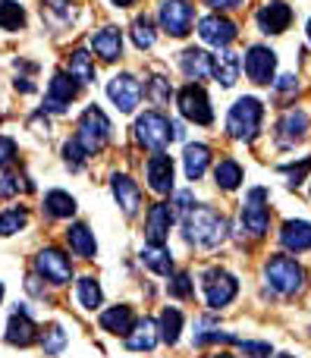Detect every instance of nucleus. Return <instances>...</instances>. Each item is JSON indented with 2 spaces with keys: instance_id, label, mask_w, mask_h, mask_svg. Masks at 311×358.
<instances>
[{
  "instance_id": "obj_12",
  "label": "nucleus",
  "mask_w": 311,
  "mask_h": 358,
  "mask_svg": "<svg viewBox=\"0 0 311 358\" xmlns=\"http://www.w3.org/2000/svg\"><path fill=\"white\" fill-rule=\"evenodd\" d=\"M79 94V82L73 79L69 73H57L48 85V94H44V110L48 113H66L69 104Z\"/></svg>"
},
{
  "instance_id": "obj_17",
  "label": "nucleus",
  "mask_w": 311,
  "mask_h": 358,
  "mask_svg": "<svg viewBox=\"0 0 311 358\" xmlns=\"http://www.w3.org/2000/svg\"><path fill=\"white\" fill-rule=\"evenodd\" d=\"M198 35L205 38L208 44H214V48H226L239 31H236V22H233V19L217 16V13H214V16H205L198 22Z\"/></svg>"
},
{
  "instance_id": "obj_22",
  "label": "nucleus",
  "mask_w": 311,
  "mask_h": 358,
  "mask_svg": "<svg viewBox=\"0 0 311 358\" xmlns=\"http://www.w3.org/2000/svg\"><path fill=\"white\" fill-rule=\"evenodd\" d=\"M180 69L189 76V79H208L214 69V57L201 48H186L180 54Z\"/></svg>"
},
{
  "instance_id": "obj_38",
  "label": "nucleus",
  "mask_w": 311,
  "mask_h": 358,
  "mask_svg": "<svg viewBox=\"0 0 311 358\" xmlns=\"http://www.w3.org/2000/svg\"><path fill=\"white\" fill-rule=\"evenodd\" d=\"M25 25V10L22 3H16V0H0V29L6 31H16Z\"/></svg>"
},
{
  "instance_id": "obj_28",
  "label": "nucleus",
  "mask_w": 311,
  "mask_h": 358,
  "mask_svg": "<svg viewBox=\"0 0 311 358\" xmlns=\"http://www.w3.org/2000/svg\"><path fill=\"white\" fill-rule=\"evenodd\" d=\"M208 164H211V148H208V145H201V142L186 145V151H182V167H186V176L192 179V182L205 176Z\"/></svg>"
},
{
  "instance_id": "obj_20",
  "label": "nucleus",
  "mask_w": 311,
  "mask_h": 358,
  "mask_svg": "<svg viewBox=\"0 0 311 358\" xmlns=\"http://www.w3.org/2000/svg\"><path fill=\"white\" fill-rule=\"evenodd\" d=\"M110 189H113V198L120 201V208L129 217H136L138 208H142V189L136 185V179H129L126 173H117L110 179Z\"/></svg>"
},
{
  "instance_id": "obj_10",
  "label": "nucleus",
  "mask_w": 311,
  "mask_h": 358,
  "mask_svg": "<svg viewBox=\"0 0 311 358\" xmlns=\"http://www.w3.org/2000/svg\"><path fill=\"white\" fill-rule=\"evenodd\" d=\"M35 271L38 277H44L48 283L54 286H63L69 283V277H73V264H69V255L60 252V248H41V252L35 255Z\"/></svg>"
},
{
  "instance_id": "obj_47",
  "label": "nucleus",
  "mask_w": 311,
  "mask_h": 358,
  "mask_svg": "<svg viewBox=\"0 0 311 358\" xmlns=\"http://www.w3.org/2000/svg\"><path fill=\"white\" fill-rule=\"evenodd\" d=\"M277 92H280V94H293V92H299V82H296V76H283L280 85H277Z\"/></svg>"
},
{
  "instance_id": "obj_33",
  "label": "nucleus",
  "mask_w": 311,
  "mask_h": 358,
  "mask_svg": "<svg viewBox=\"0 0 311 358\" xmlns=\"http://www.w3.org/2000/svg\"><path fill=\"white\" fill-rule=\"evenodd\" d=\"M180 330H182V311L180 308H164L161 321H157V336H161L167 346L180 343Z\"/></svg>"
},
{
  "instance_id": "obj_36",
  "label": "nucleus",
  "mask_w": 311,
  "mask_h": 358,
  "mask_svg": "<svg viewBox=\"0 0 311 358\" xmlns=\"http://www.w3.org/2000/svg\"><path fill=\"white\" fill-rule=\"evenodd\" d=\"M38 340H41L44 355H60L63 349H66L69 336H66V330H63L60 324H50V327L44 330V334H38Z\"/></svg>"
},
{
  "instance_id": "obj_15",
  "label": "nucleus",
  "mask_w": 311,
  "mask_h": 358,
  "mask_svg": "<svg viewBox=\"0 0 311 358\" xmlns=\"http://www.w3.org/2000/svg\"><path fill=\"white\" fill-rule=\"evenodd\" d=\"M3 340L10 343V346H19V349L31 346V343L38 340V327H35V321H31V315H29L25 308H16V311L10 315Z\"/></svg>"
},
{
  "instance_id": "obj_3",
  "label": "nucleus",
  "mask_w": 311,
  "mask_h": 358,
  "mask_svg": "<svg viewBox=\"0 0 311 358\" xmlns=\"http://www.w3.org/2000/svg\"><path fill=\"white\" fill-rule=\"evenodd\" d=\"M264 277H268V283L274 286L280 296H296V292H302V286H305V271H302V264L293 261L289 255H274V258L268 261V267H264Z\"/></svg>"
},
{
  "instance_id": "obj_16",
  "label": "nucleus",
  "mask_w": 311,
  "mask_h": 358,
  "mask_svg": "<svg viewBox=\"0 0 311 358\" xmlns=\"http://www.w3.org/2000/svg\"><path fill=\"white\" fill-rule=\"evenodd\" d=\"M145 173H148L151 192H157V195H170V192H173V157L170 155H164V151L151 155Z\"/></svg>"
},
{
  "instance_id": "obj_49",
  "label": "nucleus",
  "mask_w": 311,
  "mask_h": 358,
  "mask_svg": "<svg viewBox=\"0 0 311 358\" xmlns=\"http://www.w3.org/2000/svg\"><path fill=\"white\" fill-rule=\"evenodd\" d=\"M176 208L189 210V208H192V195H189V192H180V195H176Z\"/></svg>"
},
{
  "instance_id": "obj_42",
  "label": "nucleus",
  "mask_w": 311,
  "mask_h": 358,
  "mask_svg": "<svg viewBox=\"0 0 311 358\" xmlns=\"http://www.w3.org/2000/svg\"><path fill=\"white\" fill-rule=\"evenodd\" d=\"M63 161H66L69 170H82V167H85L88 155H85V148L79 145V138H69V142L63 145Z\"/></svg>"
},
{
  "instance_id": "obj_6",
  "label": "nucleus",
  "mask_w": 311,
  "mask_h": 358,
  "mask_svg": "<svg viewBox=\"0 0 311 358\" xmlns=\"http://www.w3.org/2000/svg\"><path fill=\"white\" fill-rule=\"evenodd\" d=\"M176 107H180L182 117L195 126H211L214 123L211 98H208V92L198 85V82H189V85L180 88V94H176Z\"/></svg>"
},
{
  "instance_id": "obj_37",
  "label": "nucleus",
  "mask_w": 311,
  "mask_h": 358,
  "mask_svg": "<svg viewBox=\"0 0 311 358\" xmlns=\"http://www.w3.org/2000/svg\"><path fill=\"white\" fill-rule=\"evenodd\" d=\"M19 189H31L29 176L16 173V170H3V167H0V201H6V198H16Z\"/></svg>"
},
{
  "instance_id": "obj_8",
  "label": "nucleus",
  "mask_w": 311,
  "mask_h": 358,
  "mask_svg": "<svg viewBox=\"0 0 311 358\" xmlns=\"http://www.w3.org/2000/svg\"><path fill=\"white\" fill-rule=\"evenodd\" d=\"M201 289H205V299L211 308H226V305L236 299L239 283L233 273L220 271V267H211V271H205V277H201Z\"/></svg>"
},
{
  "instance_id": "obj_29",
  "label": "nucleus",
  "mask_w": 311,
  "mask_h": 358,
  "mask_svg": "<svg viewBox=\"0 0 311 358\" xmlns=\"http://www.w3.org/2000/svg\"><path fill=\"white\" fill-rule=\"evenodd\" d=\"M44 214H48L50 220H66V217L75 214V198L63 189H50L48 195H44Z\"/></svg>"
},
{
  "instance_id": "obj_46",
  "label": "nucleus",
  "mask_w": 311,
  "mask_h": 358,
  "mask_svg": "<svg viewBox=\"0 0 311 358\" xmlns=\"http://www.w3.org/2000/svg\"><path fill=\"white\" fill-rule=\"evenodd\" d=\"M239 346H243L245 352H252L255 358H264V355H270V346H268V343H239Z\"/></svg>"
},
{
  "instance_id": "obj_4",
  "label": "nucleus",
  "mask_w": 311,
  "mask_h": 358,
  "mask_svg": "<svg viewBox=\"0 0 311 358\" xmlns=\"http://www.w3.org/2000/svg\"><path fill=\"white\" fill-rule=\"evenodd\" d=\"M136 138L142 148L157 155V151H164L173 142V123H170L161 110H145L142 117L136 120Z\"/></svg>"
},
{
  "instance_id": "obj_31",
  "label": "nucleus",
  "mask_w": 311,
  "mask_h": 358,
  "mask_svg": "<svg viewBox=\"0 0 311 358\" xmlns=\"http://www.w3.org/2000/svg\"><path fill=\"white\" fill-rule=\"evenodd\" d=\"M75 10L69 0H44L41 3V19L50 25V29H66L73 22Z\"/></svg>"
},
{
  "instance_id": "obj_23",
  "label": "nucleus",
  "mask_w": 311,
  "mask_h": 358,
  "mask_svg": "<svg viewBox=\"0 0 311 358\" xmlns=\"http://www.w3.org/2000/svg\"><path fill=\"white\" fill-rule=\"evenodd\" d=\"M66 245L73 248V255H79V258H85V261H92L94 255H98L94 233L85 227V223H73V227L66 229Z\"/></svg>"
},
{
  "instance_id": "obj_52",
  "label": "nucleus",
  "mask_w": 311,
  "mask_h": 358,
  "mask_svg": "<svg viewBox=\"0 0 311 358\" xmlns=\"http://www.w3.org/2000/svg\"><path fill=\"white\" fill-rule=\"evenodd\" d=\"M308 41H311V19H308Z\"/></svg>"
},
{
  "instance_id": "obj_7",
  "label": "nucleus",
  "mask_w": 311,
  "mask_h": 358,
  "mask_svg": "<svg viewBox=\"0 0 311 358\" xmlns=\"http://www.w3.org/2000/svg\"><path fill=\"white\" fill-rule=\"evenodd\" d=\"M192 3L189 0H161L157 6V22L170 38H186L192 31Z\"/></svg>"
},
{
  "instance_id": "obj_48",
  "label": "nucleus",
  "mask_w": 311,
  "mask_h": 358,
  "mask_svg": "<svg viewBox=\"0 0 311 358\" xmlns=\"http://www.w3.org/2000/svg\"><path fill=\"white\" fill-rule=\"evenodd\" d=\"M208 3H211L214 10H236L243 0H208Z\"/></svg>"
},
{
  "instance_id": "obj_18",
  "label": "nucleus",
  "mask_w": 311,
  "mask_h": 358,
  "mask_svg": "<svg viewBox=\"0 0 311 358\" xmlns=\"http://www.w3.org/2000/svg\"><path fill=\"white\" fill-rule=\"evenodd\" d=\"M92 48L104 63L120 60L123 57V31L117 25H104V29H98L92 35Z\"/></svg>"
},
{
  "instance_id": "obj_34",
  "label": "nucleus",
  "mask_w": 311,
  "mask_h": 358,
  "mask_svg": "<svg viewBox=\"0 0 311 358\" xmlns=\"http://www.w3.org/2000/svg\"><path fill=\"white\" fill-rule=\"evenodd\" d=\"M214 179H217V185L224 192H233V189H239V182H243V167H239L236 161H230V157H224V161L214 167Z\"/></svg>"
},
{
  "instance_id": "obj_32",
  "label": "nucleus",
  "mask_w": 311,
  "mask_h": 358,
  "mask_svg": "<svg viewBox=\"0 0 311 358\" xmlns=\"http://www.w3.org/2000/svg\"><path fill=\"white\" fill-rule=\"evenodd\" d=\"M66 69H69V76H73L79 85H85V82H94V60H92V54H88L85 48H75L73 54H69Z\"/></svg>"
},
{
  "instance_id": "obj_30",
  "label": "nucleus",
  "mask_w": 311,
  "mask_h": 358,
  "mask_svg": "<svg viewBox=\"0 0 311 358\" xmlns=\"http://www.w3.org/2000/svg\"><path fill=\"white\" fill-rule=\"evenodd\" d=\"M280 138L283 142H302L305 138V132H308V113L305 110H287L283 113V120H280Z\"/></svg>"
},
{
  "instance_id": "obj_44",
  "label": "nucleus",
  "mask_w": 311,
  "mask_h": 358,
  "mask_svg": "<svg viewBox=\"0 0 311 358\" xmlns=\"http://www.w3.org/2000/svg\"><path fill=\"white\" fill-rule=\"evenodd\" d=\"M308 170H311V157H305L302 164H287V167H283V173L289 176V182H293V185H299L302 176H305Z\"/></svg>"
},
{
  "instance_id": "obj_5",
  "label": "nucleus",
  "mask_w": 311,
  "mask_h": 358,
  "mask_svg": "<svg viewBox=\"0 0 311 358\" xmlns=\"http://www.w3.org/2000/svg\"><path fill=\"white\" fill-rule=\"evenodd\" d=\"M75 138H79V145L85 148V155L94 157L107 142H110V120H107V113L101 110V107H88L79 120Z\"/></svg>"
},
{
  "instance_id": "obj_11",
  "label": "nucleus",
  "mask_w": 311,
  "mask_h": 358,
  "mask_svg": "<svg viewBox=\"0 0 311 358\" xmlns=\"http://www.w3.org/2000/svg\"><path fill=\"white\" fill-rule=\"evenodd\" d=\"M107 98L113 101V107H117L120 113H132L138 107V101H142V82L132 73L113 76V79L107 82Z\"/></svg>"
},
{
  "instance_id": "obj_43",
  "label": "nucleus",
  "mask_w": 311,
  "mask_h": 358,
  "mask_svg": "<svg viewBox=\"0 0 311 358\" xmlns=\"http://www.w3.org/2000/svg\"><path fill=\"white\" fill-rule=\"evenodd\" d=\"M167 289H170V296L173 299H192V277H189L186 271L182 273H170V283H167Z\"/></svg>"
},
{
  "instance_id": "obj_27",
  "label": "nucleus",
  "mask_w": 311,
  "mask_h": 358,
  "mask_svg": "<svg viewBox=\"0 0 311 358\" xmlns=\"http://www.w3.org/2000/svg\"><path fill=\"white\" fill-rule=\"evenodd\" d=\"M142 264L148 267L151 273H157V277H170V273H173V255H170L167 245L148 242V245L142 248Z\"/></svg>"
},
{
  "instance_id": "obj_1",
  "label": "nucleus",
  "mask_w": 311,
  "mask_h": 358,
  "mask_svg": "<svg viewBox=\"0 0 311 358\" xmlns=\"http://www.w3.org/2000/svg\"><path fill=\"white\" fill-rule=\"evenodd\" d=\"M182 236L195 248H217L226 239V220L220 210L208 208V204H195L182 217Z\"/></svg>"
},
{
  "instance_id": "obj_9",
  "label": "nucleus",
  "mask_w": 311,
  "mask_h": 358,
  "mask_svg": "<svg viewBox=\"0 0 311 358\" xmlns=\"http://www.w3.org/2000/svg\"><path fill=\"white\" fill-rule=\"evenodd\" d=\"M243 227L249 236L261 239L270 227V208H268V192L264 189H252L245 195V204H243Z\"/></svg>"
},
{
  "instance_id": "obj_13",
  "label": "nucleus",
  "mask_w": 311,
  "mask_h": 358,
  "mask_svg": "<svg viewBox=\"0 0 311 358\" xmlns=\"http://www.w3.org/2000/svg\"><path fill=\"white\" fill-rule=\"evenodd\" d=\"M274 69H277L274 50L264 48V44H255V48H249V54H245V73H249V79L255 82V85H270V79H274Z\"/></svg>"
},
{
  "instance_id": "obj_53",
  "label": "nucleus",
  "mask_w": 311,
  "mask_h": 358,
  "mask_svg": "<svg viewBox=\"0 0 311 358\" xmlns=\"http://www.w3.org/2000/svg\"><path fill=\"white\" fill-rule=\"evenodd\" d=\"M214 358H233V355H214Z\"/></svg>"
},
{
  "instance_id": "obj_25",
  "label": "nucleus",
  "mask_w": 311,
  "mask_h": 358,
  "mask_svg": "<svg viewBox=\"0 0 311 358\" xmlns=\"http://www.w3.org/2000/svg\"><path fill=\"white\" fill-rule=\"evenodd\" d=\"M239 66H243V60H239L233 50H226V48H220V54L214 57V69H211V76L220 82L224 88H233L236 85V79H239Z\"/></svg>"
},
{
  "instance_id": "obj_24",
  "label": "nucleus",
  "mask_w": 311,
  "mask_h": 358,
  "mask_svg": "<svg viewBox=\"0 0 311 358\" xmlns=\"http://www.w3.org/2000/svg\"><path fill=\"white\" fill-rule=\"evenodd\" d=\"M280 242L289 252H308L311 248V223L305 220H287L280 229Z\"/></svg>"
},
{
  "instance_id": "obj_26",
  "label": "nucleus",
  "mask_w": 311,
  "mask_h": 358,
  "mask_svg": "<svg viewBox=\"0 0 311 358\" xmlns=\"http://www.w3.org/2000/svg\"><path fill=\"white\" fill-rule=\"evenodd\" d=\"M157 324L151 321V317H145V321H136V327H132V334L126 336V346L132 349V352H151V349L157 346Z\"/></svg>"
},
{
  "instance_id": "obj_19",
  "label": "nucleus",
  "mask_w": 311,
  "mask_h": 358,
  "mask_svg": "<svg viewBox=\"0 0 311 358\" xmlns=\"http://www.w3.org/2000/svg\"><path fill=\"white\" fill-rule=\"evenodd\" d=\"M258 29L268 31V35H280V31L289 29V22H293V10H289V3H264L261 10H258Z\"/></svg>"
},
{
  "instance_id": "obj_45",
  "label": "nucleus",
  "mask_w": 311,
  "mask_h": 358,
  "mask_svg": "<svg viewBox=\"0 0 311 358\" xmlns=\"http://www.w3.org/2000/svg\"><path fill=\"white\" fill-rule=\"evenodd\" d=\"M13 157H16V142L10 136H0V167H6Z\"/></svg>"
},
{
  "instance_id": "obj_50",
  "label": "nucleus",
  "mask_w": 311,
  "mask_h": 358,
  "mask_svg": "<svg viewBox=\"0 0 311 358\" xmlns=\"http://www.w3.org/2000/svg\"><path fill=\"white\" fill-rule=\"evenodd\" d=\"M110 3H113V6H132L136 0H110Z\"/></svg>"
},
{
  "instance_id": "obj_35",
  "label": "nucleus",
  "mask_w": 311,
  "mask_h": 358,
  "mask_svg": "<svg viewBox=\"0 0 311 358\" xmlns=\"http://www.w3.org/2000/svg\"><path fill=\"white\" fill-rule=\"evenodd\" d=\"M101 302H104V292H101V283L92 277V273H85V277H79V305L88 311L101 308Z\"/></svg>"
},
{
  "instance_id": "obj_39",
  "label": "nucleus",
  "mask_w": 311,
  "mask_h": 358,
  "mask_svg": "<svg viewBox=\"0 0 311 358\" xmlns=\"http://www.w3.org/2000/svg\"><path fill=\"white\" fill-rule=\"evenodd\" d=\"M132 41H136V48H138V50L154 48L157 31H154V25H151V19H148V16H136V22H132Z\"/></svg>"
},
{
  "instance_id": "obj_21",
  "label": "nucleus",
  "mask_w": 311,
  "mask_h": 358,
  "mask_svg": "<svg viewBox=\"0 0 311 358\" xmlns=\"http://www.w3.org/2000/svg\"><path fill=\"white\" fill-rule=\"evenodd\" d=\"M136 321L138 317L129 305H113V308H107L104 315H101V330H107V334H113V336H129Z\"/></svg>"
},
{
  "instance_id": "obj_14",
  "label": "nucleus",
  "mask_w": 311,
  "mask_h": 358,
  "mask_svg": "<svg viewBox=\"0 0 311 358\" xmlns=\"http://www.w3.org/2000/svg\"><path fill=\"white\" fill-rule=\"evenodd\" d=\"M173 208H170L167 201H157L148 208V217H145V236H148V242H154V245H164L170 236V229H173Z\"/></svg>"
},
{
  "instance_id": "obj_54",
  "label": "nucleus",
  "mask_w": 311,
  "mask_h": 358,
  "mask_svg": "<svg viewBox=\"0 0 311 358\" xmlns=\"http://www.w3.org/2000/svg\"><path fill=\"white\" fill-rule=\"evenodd\" d=\"M277 358H293V355H277Z\"/></svg>"
},
{
  "instance_id": "obj_2",
  "label": "nucleus",
  "mask_w": 311,
  "mask_h": 358,
  "mask_svg": "<svg viewBox=\"0 0 311 358\" xmlns=\"http://www.w3.org/2000/svg\"><path fill=\"white\" fill-rule=\"evenodd\" d=\"M261 117H264V104L258 98H239L236 104L230 107V117H226V132L233 138H243V142H252L261 129Z\"/></svg>"
},
{
  "instance_id": "obj_51",
  "label": "nucleus",
  "mask_w": 311,
  "mask_h": 358,
  "mask_svg": "<svg viewBox=\"0 0 311 358\" xmlns=\"http://www.w3.org/2000/svg\"><path fill=\"white\" fill-rule=\"evenodd\" d=\"M0 302H3V283H0Z\"/></svg>"
},
{
  "instance_id": "obj_40",
  "label": "nucleus",
  "mask_w": 311,
  "mask_h": 358,
  "mask_svg": "<svg viewBox=\"0 0 311 358\" xmlns=\"http://www.w3.org/2000/svg\"><path fill=\"white\" fill-rule=\"evenodd\" d=\"M29 223V210L25 208H10L0 214V236H16Z\"/></svg>"
},
{
  "instance_id": "obj_41",
  "label": "nucleus",
  "mask_w": 311,
  "mask_h": 358,
  "mask_svg": "<svg viewBox=\"0 0 311 358\" xmlns=\"http://www.w3.org/2000/svg\"><path fill=\"white\" fill-rule=\"evenodd\" d=\"M145 94H148L154 104H170V94H173L170 79H164V76H151L148 85H145Z\"/></svg>"
}]
</instances>
